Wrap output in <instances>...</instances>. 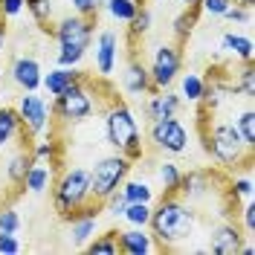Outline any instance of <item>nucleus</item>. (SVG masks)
Returning <instances> with one entry per match:
<instances>
[{
  "instance_id": "nucleus-6",
  "label": "nucleus",
  "mask_w": 255,
  "mask_h": 255,
  "mask_svg": "<svg viewBox=\"0 0 255 255\" xmlns=\"http://www.w3.org/2000/svg\"><path fill=\"white\" fill-rule=\"evenodd\" d=\"M93 111H96V102H93V96H90V79L87 76L73 81V84H67L61 93L52 99V113L58 119H64V122L90 119Z\"/></svg>"
},
{
  "instance_id": "nucleus-43",
  "label": "nucleus",
  "mask_w": 255,
  "mask_h": 255,
  "mask_svg": "<svg viewBox=\"0 0 255 255\" xmlns=\"http://www.w3.org/2000/svg\"><path fill=\"white\" fill-rule=\"evenodd\" d=\"M23 12V0H0V17H17Z\"/></svg>"
},
{
  "instance_id": "nucleus-34",
  "label": "nucleus",
  "mask_w": 255,
  "mask_h": 255,
  "mask_svg": "<svg viewBox=\"0 0 255 255\" xmlns=\"http://www.w3.org/2000/svg\"><path fill=\"white\" fill-rule=\"evenodd\" d=\"M232 90H235V93H241L247 102H253V96H255V67H253V61L244 64L241 79H238V84H232Z\"/></svg>"
},
{
  "instance_id": "nucleus-25",
  "label": "nucleus",
  "mask_w": 255,
  "mask_h": 255,
  "mask_svg": "<svg viewBox=\"0 0 255 255\" xmlns=\"http://www.w3.org/2000/svg\"><path fill=\"white\" fill-rule=\"evenodd\" d=\"M180 177H183V171H180V165H177L174 159H165V162L157 165V180H159V186H162L165 194H177Z\"/></svg>"
},
{
  "instance_id": "nucleus-44",
  "label": "nucleus",
  "mask_w": 255,
  "mask_h": 255,
  "mask_svg": "<svg viewBox=\"0 0 255 255\" xmlns=\"http://www.w3.org/2000/svg\"><path fill=\"white\" fill-rule=\"evenodd\" d=\"M70 3H73L76 15H84V17H93V15H99V12H96V3H93V0H70Z\"/></svg>"
},
{
  "instance_id": "nucleus-38",
  "label": "nucleus",
  "mask_w": 255,
  "mask_h": 255,
  "mask_svg": "<svg viewBox=\"0 0 255 255\" xmlns=\"http://www.w3.org/2000/svg\"><path fill=\"white\" fill-rule=\"evenodd\" d=\"M226 20H232V23H241V26H247L250 20H253V9L250 6H238V3H232L226 12H223Z\"/></svg>"
},
{
  "instance_id": "nucleus-17",
  "label": "nucleus",
  "mask_w": 255,
  "mask_h": 255,
  "mask_svg": "<svg viewBox=\"0 0 255 255\" xmlns=\"http://www.w3.org/2000/svg\"><path fill=\"white\" fill-rule=\"evenodd\" d=\"M122 87H125L128 93L139 96V93H154L157 87H154V81H151V73H148V67L142 61H136V58H130L125 67V76H122Z\"/></svg>"
},
{
  "instance_id": "nucleus-24",
  "label": "nucleus",
  "mask_w": 255,
  "mask_h": 255,
  "mask_svg": "<svg viewBox=\"0 0 255 255\" xmlns=\"http://www.w3.org/2000/svg\"><path fill=\"white\" fill-rule=\"evenodd\" d=\"M119 189H122L128 203H151L154 200V189H151L148 180H128L125 177V183Z\"/></svg>"
},
{
  "instance_id": "nucleus-12",
  "label": "nucleus",
  "mask_w": 255,
  "mask_h": 255,
  "mask_svg": "<svg viewBox=\"0 0 255 255\" xmlns=\"http://www.w3.org/2000/svg\"><path fill=\"white\" fill-rule=\"evenodd\" d=\"M119 253L125 255H151L157 253V241L148 232V226H130V229H119Z\"/></svg>"
},
{
  "instance_id": "nucleus-49",
  "label": "nucleus",
  "mask_w": 255,
  "mask_h": 255,
  "mask_svg": "<svg viewBox=\"0 0 255 255\" xmlns=\"http://www.w3.org/2000/svg\"><path fill=\"white\" fill-rule=\"evenodd\" d=\"M159 3H168V0H159Z\"/></svg>"
},
{
  "instance_id": "nucleus-26",
  "label": "nucleus",
  "mask_w": 255,
  "mask_h": 255,
  "mask_svg": "<svg viewBox=\"0 0 255 255\" xmlns=\"http://www.w3.org/2000/svg\"><path fill=\"white\" fill-rule=\"evenodd\" d=\"M84 253H90V255H119V238H116V229L102 232V235H93V241L84 247Z\"/></svg>"
},
{
  "instance_id": "nucleus-21",
  "label": "nucleus",
  "mask_w": 255,
  "mask_h": 255,
  "mask_svg": "<svg viewBox=\"0 0 255 255\" xmlns=\"http://www.w3.org/2000/svg\"><path fill=\"white\" fill-rule=\"evenodd\" d=\"M221 49L241 58L244 64H250L255 58V47H253V38L250 35H241V32H226L221 38Z\"/></svg>"
},
{
  "instance_id": "nucleus-22",
  "label": "nucleus",
  "mask_w": 255,
  "mask_h": 255,
  "mask_svg": "<svg viewBox=\"0 0 255 255\" xmlns=\"http://www.w3.org/2000/svg\"><path fill=\"white\" fill-rule=\"evenodd\" d=\"M209 180H212L209 171H189V174L180 177V189H177V194H180L183 200H197V197H203V194L212 189Z\"/></svg>"
},
{
  "instance_id": "nucleus-1",
  "label": "nucleus",
  "mask_w": 255,
  "mask_h": 255,
  "mask_svg": "<svg viewBox=\"0 0 255 255\" xmlns=\"http://www.w3.org/2000/svg\"><path fill=\"white\" fill-rule=\"evenodd\" d=\"M148 229L157 241V250H180V244L194 232V212L180 194H162L157 209H151Z\"/></svg>"
},
{
  "instance_id": "nucleus-4",
  "label": "nucleus",
  "mask_w": 255,
  "mask_h": 255,
  "mask_svg": "<svg viewBox=\"0 0 255 255\" xmlns=\"http://www.w3.org/2000/svg\"><path fill=\"white\" fill-rule=\"evenodd\" d=\"M52 35L58 41L55 64L58 67H79V61L84 58V52H87L90 41H93V20L84 15H70L64 20H58Z\"/></svg>"
},
{
  "instance_id": "nucleus-16",
  "label": "nucleus",
  "mask_w": 255,
  "mask_h": 255,
  "mask_svg": "<svg viewBox=\"0 0 255 255\" xmlns=\"http://www.w3.org/2000/svg\"><path fill=\"white\" fill-rule=\"evenodd\" d=\"M183 108V99L180 93H171L168 87H162V90H154L151 99L145 102V116H148V122H154V119H165V116H177Z\"/></svg>"
},
{
  "instance_id": "nucleus-27",
  "label": "nucleus",
  "mask_w": 255,
  "mask_h": 255,
  "mask_svg": "<svg viewBox=\"0 0 255 255\" xmlns=\"http://www.w3.org/2000/svg\"><path fill=\"white\" fill-rule=\"evenodd\" d=\"M197 26V6H183V12L174 17V23H171V32H174V38L183 44L186 38L191 35V29Z\"/></svg>"
},
{
  "instance_id": "nucleus-5",
  "label": "nucleus",
  "mask_w": 255,
  "mask_h": 255,
  "mask_svg": "<svg viewBox=\"0 0 255 255\" xmlns=\"http://www.w3.org/2000/svg\"><path fill=\"white\" fill-rule=\"evenodd\" d=\"M93 203L90 194V171L87 168H67L58 180H52V209L64 221L79 209Z\"/></svg>"
},
{
  "instance_id": "nucleus-31",
  "label": "nucleus",
  "mask_w": 255,
  "mask_h": 255,
  "mask_svg": "<svg viewBox=\"0 0 255 255\" xmlns=\"http://www.w3.org/2000/svg\"><path fill=\"white\" fill-rule=\"evenodd\" d=\"M122 221L128 226H148V221H151V203H125Z\"/></svg>"
},
{
  "instance_id": "nucleus-35",
  "label": "nucleus",
  "mask_w": 255,
  "mask_h": 255,
  "mask_svg": "<svg viewBox=\"0 0 255 255\" xmlns=\"http://www.w3.org/2000/svg\"><path fill=\"white\" fill-rule=\"evenodd\" d=\"M0 232H12V235L20 232V215H17L15 209L0 206Z\"/></svg>"
},
{
  "instance_id": "nucleus-11",
  "label": "nucleus",
  "mask_w": 255,
  "mask_h": 255,
  "mask_svg": "<svg viewBox=\"0 0 255 255\" xmlns=\"http://www.w3.org/2000/svg\"><path fill=\"white\" fill-rule=\"evenodd\" d=\"M67 221H70V238H73V247H76V250H84V247L93 241L96 229H99V200L87 203V206L79 209L76 215H70Z\"/></svg>"
},
{
  "instance_id": "nucleus-45",
  "label": "nucleus",
  "mask_w": 255,
  "mask_h": 255,
  "mask_svg": "<svg viewBox=\"0 0 255 255\" xmlns=\"http://www.w3.org/2000/svg\"><path fill=\"white\" fill-rule=\"evenodd\" d=\"M3 41H6V26L0 23V52H3Z\"/></svg>"
},
{
  "instance_id": "nucleus-18",
  "label": "nucleus",
  "mask_w": 255,
  "mask_h": 255,
  "mask_svg": "<svg viewBox=\"0 0 255 255\" xmlns=\"http://www.w3.org/2000/svg\"><path fill=\"white\" fill-rule=\"evenodd\" d=\"M79 79H84V73H81V70H76V67H58V64H55L49 73L41 76V87L47 90V96L55 99L67 84H73V81H79Z\"/></svg>"
},
{
  "instance_id": "nucleus-37",
  "label": "nucleus",
  "mask_w": 255,
  "mask_h": 255,
  "mask_svg": "<svg viewBox=\"0 0 255 255\" xmlns=\"http://www.w3.org/2000/svg\"><path fill=\"white\" fill-rule=\"evenodd\" d=\"M32 157L35 159H55L58 154V142H52V139H38L35 145H29Z\"/></svg>"
},
{
  "instance_id": "nucleus-15",
  "label": "nucleus",
  "mask_w": 255,
  "mask_h": 255,
  "mask_svg": "<svg viewBox=\"0 0 255 255\" xmlns=\"http://www.w3.org/2000/svg\"><path fill=\"white\" fill-rule=\"evenodd\" d=\"M12 81H15L20 90H41V76H44V70H41V61L38 58H32V55H17L15 61H12Z\"/></svg>"
},
{
  "instance_id": "nucleus-41",
  "label": "nucleus",
  "mask_w": 255,
  "mask_h": 255,
  "mask_svg": "<svg viewBox=\"0 0 255 255\" xmlns=\"http://www.w3.org/2000/svg\"><path fill=\"white\" fill-rule=\"evenodd\" d=\"M23 250V244L17 241V235L12 232H0V255H17Z\"/></svg>"
},
{
  "instance_id": "nucleus-29",
  "label": "nucleus",
  "mask_w": 255,
  "mask_h": 255,
  "mask_svg": "<svg viewBox=\"0 0 255 255\" xmlns=\"http://www.w3.org/2000/svg\"><path fill=\"white\" fill-rule=\"evenodd\" d=\"M151 23H154V15H151V9L148 6H139L136 9V15L128 20V35H130V41H136V38H145L148 32H151Z\"/></svg>"
},
{
  "instance_id": "nucleus-8",
  "label": "nucleus",
  "mask_w": 255,
  "mask_h": 255,
  "mask_svg": "<svg viewBox=\"0 0 255 255\" xmlns=\"http://www.w3.org/2000/svg\"><path fill=\"white\" fill-rule=\"evenodd\" d=\"M148 136H151L154 148L165 151V154H186V148H189V130L177 116L154 119L148 128Z\"/></svg>"
},
{
  "instance_id": "nucleus-23",
  "label": "nucleus",
  "mask_w": 255,
  "mask_h": 255,
  "mask_svg": "<svg viewBox=\"0 0 255 255\" xmlns=\"http://www.w3.org/2000/svg\"><path fill=\"white\" fill-rule=\"evenodd\" d=\"M20 136H26V133H23V125H20L17 111L15 108H0V151L9 148Z\"/></svg>"
},
{
  "instance_id": "nucleus-10",
  "label": "nucleus",
  "mask_w": 255,
  "mask_h": 255,
  "mask_svg": "<svg viewBox=\"0 0 255 255\" xmlns=\"http://www.w3.org/2000/svg\"><path fill=\"white\" fill-rule=\"evenodd\" d=\"M180 64H183V55H180V47L177 44H159L154 49V58H151V81L154 87L162 90V87H171L180 76Z\"/></svg>"
},
{
  "instance_id": "nucleus-40",
  "label": "nucleus",
  "mask_w": 255,
  "mask_h": 255,
  "mask_svg": "<svg viewBox=\"0 0 255 255\" xmlns=\"http://www.w3.org/2000/svg\"><path fill=\"white\" fill-rule=\"evenodd\" d=\"M232 6V0H200L197 3V9H203L206 15H212V17H223V12Z\"/></svg>"
},
{
  "instance_id": "nucleus-48",
  "label": "nucleus",
  "mask_w": 255,
  "mask_h": 255,
  "mask_svg": "<svg viewBox=\"0 0 255 255\" xmlns=\"http://www.w3.org/2000/svg\"><path fill=\"white\" fill-rule=\"evenodd\" d=\"M180 3H183V6H197L200 0H180Z\"/></svg>"
},
{
  "instance_id": "nucleus-19",
  "label": "nucleus",
  "mask_w": 255,
  "mask_h": 255,
  "mask_svg": "<svg viewBox=\"0 0 255 255\" xmlns=\"http://www.w3.org/2000/svg\"><path fill=\"white\" fill-rule=\"evenodd\" d=\"M52 168L47 165V159H32L29 171L23 177V189L29 191V194H44V191L52 186Z\"/></svg>"
},
{
  "instance_id": "nucleus-39",
  "label": "nucleus",
  "mask_w": 255,
  "mask_h": 255,
  "mask_svg": "<svg viewBox=\"0 0 255 255\" xmlns=\"http://www.w3.org/2000/svg\"><path fill=\"white\" fill-rule=\"evenodd\" d=\"M125 194H122V189H116L113 194H108L105 200H102V206H108V215L111 218H122V209H125Z\"/></svg>"
},
{
  "instance_id": "nucleus-14",
  "label": "nucleus",
  "mask_w": 255,
  "mask_h": 255,
  "mask_svg": "<svg viewBox=\"0 0 255 255\" xmlns=\"http://www.w3.org/2000/svg\"><path fill=\"white\" fill-rule=\"evenodd\" d=\"M241 244H244V235L235 223H218L209 235V253L212 255H238Z\"/></svg>"
},
{
  "instance_id": "nucleus-13",
  "label": "nucleus",
  "mask_w": 255,
  "mask_h": 255,
  "mask_svg": "<svg viewBox=\"0 0 255 255\" xmlns=\"http://www.w3.org/2000/svg\"><path fill=\"white\" fill-rule=\"evenodd\" d=\"M119 61V35L113 29H102L96 38V70L102 79H108Z\"/></svg>"
},
{
  "instance_id": "nucleus-46",
  "label": "nucleus",
  "mask_w": 255,
  "mask_h": 255,
  "mask_svg": "<svg viewBox=\"0 0 255 255\" xmlns=\"http://www.w3.org/2000/svg\"><path fill=\"white\" fill-rule=\"evenodd\" d=\"M93 3H96V12H102V9L108 6V0H93Z\"/></svg>"
},
{
  "instance_id": "nucleus-32",
  "label": "nucleus",
  "mask_w": 255,
  "mask_h": 255,
  "mask_svg": "<svg viewBox=\"0 0 255 255\" xmlns=\"http://www.w3.org/2000/svg\"><path fill=\"white\" fill-rule=\"evenodd\" d=\"M142 3L139 0H108V15L113 17V20H122V23H128L130 17L136 15V9H139Z\"/></svg>"
},
{
  "instance_id": "nucleus-30",
  "label": "nucleus",
  "mask_w": 255,
  "mask_h": 255,
  "mask_svg": "<svg viewBox=\"0 0 255 255\" xmlns=\"http://www.w3.org/2000/svg\"><path fill=\"white\" fill-rule=\"evenodd\" d=\"M203 81L197 73H183L180 76V99L183 102H200V96H203Z\"/></svg>"
},
{
  "instance_id": "nucleus-2",
  "label": "nucleus",
  "mask_w": 255,
  "mask_h": 255,
  "mask_svg": "<svg viewBox=\"0 0 255 255\" xmlns=\"http://www.w3.org/2000/svg\"><path fill=\"white\" fill-rule=\"evenodd\" d=\"M105 136H108V145L125 154L130 162L142 157V133L136 125V116L122 102H113L105 113Z\"/></svg>"
},
{
  "instance_id": "nucleus-36",
  "label": "nucleus",
  "mask_w": 255,
  "mask_h": 255,
  "mask_svg": "<svg viewBox=\"0 0 255 255\" xmlns=\"http://www.w3.org/2000/svg\"><path fill=\"white\" fill-rule=\"evenodd\" d=\"M229 191H232V197H241V200H253V177H235L232 183H229Z\"/></svg>"
},
{
  "instance_id": "nucleus-33",
  "label": "nucleus",
  "mask_w": 255,
  "mask_h": 255,
  "mask_svg": "<svg viewBox=\"0 0 255 255\" xmlns=\"http://www.w3.org/2000/svg\"><path fill=\"white\" fill-rule=\"evenodd\" d=\"M23 9L35 17V23H38V26H44V29H47L49 17H52V0H23Z\"/></svg>"
},
{
  "instance_id": "nucleus-28",
  "label": "nucleus",
  "mask_w": 255,
  "mask_h": 255,
  "mask_svg": "<svg viewBox=\"0 0 255 255\" xmlns=\"http://www.w3.org/2000/svg\"><path fill=\"white\" fill-rule=\"evenodd\" d=\"M232 122H235V128H238L241 139L250 145V148H255V111L247 105L241 113H235L232 116Z\"/></svg>"
},
{
  "instance_id": "nucleus-7",
  "label": "nucleus",
  "mask_w": 255,
  "mask_h": 255,
  "mask_svg": "<svg viewBox=\"0 0 255 255\" xmlns=\"http://www.w3.org/2000/svg\"><path fill=\"white\" fill-rule=\"evenodd\" d=\"M128 174H130V159L125 154L116 151L111 157H102L90 168V194H93V200L102 203L108 194H113V191L125 183Z\"/></svg>"
},
{
  "instance_id": "nucleus-20",
  "label": "nucleus",
  "mask_w": 255,
  "mask_h": 255,
  "mask_svg": "<svg viewBox=\"0 0 255 255\" xmlns=\"http://www.w3.org/2000/svg\"><path fill=\"white\" fill-rule=\"evenodd\" d=\"M32 151L29 148H17L12 157L6 159V180H9V186H15V189H23V177H26V171H29L32 165Z\"/></svg>"
},
{
  "instance_id": "nucleus-42",
  "label": "nucleus",
  "mask_w": 255,
  "mask_h": 255,
  "mask_svg": "<svg viewBox=\"0 0 255 255\" xmlns=\"http://www.w3.org/2000/svg\"><path fill=\"white\" fill-rule=\"evenodd\" d=\"M241 223L247 229V238H253L255 235V203L253 200H247V206L241 209Z\"/></svg>"
},
{
  "instance_id": "nucleus-9",
  "label": "nucleus",
  "mask_w": 255,
  "mask_h": 255,
  "mask_svg": "<svg viewBox=\"0 0 255 255\" xmlns=\"http://www.w3.org/2000/svg\"><path fill=\"white\" fill-rule=\"evenodd\" d=\"M17 116H20V125H23V133H32V136H41L49 128V116H52V108L47 105L44 96H38V90H23V96L17 99Z\"/></svg>"
},
{
  "instance_id": "nucleus-47",
  "label": "nucleus",
  "mask_w": 255,
  "mask_h": 255,
  "mask_svg": "<svg viewBox=\"0 0 255 255\" xmlns=\"http://www.w3.org/2000/svg\"><path fill=\"white\" fill-rule=\"evenodd\" d=\"M232 3H238V6H250V9H253L255 0H232Z\"/></svg>"
},
{
  "instance_id": "nucleus-3",
  "label": "nucleus",
  "mask_w": 255,
  "mask_h": 255,
  "mask_svg": "<svg viewBox=\"0 0 255 255\" xmlns=\"http://www.w3.org/2000/svg\"><path fill=\"white\" fill-rule=\"evenodd\" d=\"M206 151L226 168H247L253 165V148L241 139L235 122H215L206 133Z\"/></svg>"
}]
</instances>
